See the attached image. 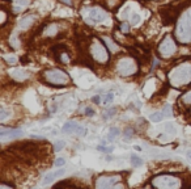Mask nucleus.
<instances>
[{"mask_svg": "<svg viewBox=\"0 0 191 189\" xmlns=\"http://www.w3.org/2000/svg\"><path fill=\"white\" fill-rule=\"evenodd\" d=\"M175 38L178 42L185 45L191 44V7L185 9L177 20Z\"/></svg>", "mask_w": 191, "mask_h": 189, "instance_id": "obj_1", "label": "nucleus"}, {"mask_svg": "<svg viewBox=\"0 0 191 189\" xmlns=\"http://www.w3.org/2000/svg\"><path fill=\"white\" fill-rule=\"evenodd\" d=\"M169 83L174 87H185L191 83V62H183V63L175 66L168 75Z\"/></svg>", "mask_w": 191, "mask_h": 189, "instance_id": "obj_2", "label": "nucleus"}, {"mask_svg": "<svg viewBox=\"0 0 191 189\" xmlns=\"http://www.w3.org/2000/svg\"><path fill=\"white\" fill-rule=\"evenodd\" d=\"M42 79L45 83L54 87H66L71 84V78L64 70L62 68H50L42 74Z\"/></svg>", "mask_w": 191, "mask_h": 189, "instance_id": "obj_3", "label": "nucleus"}, {"mask_svg": "<svg viewBox=\"0 0 191 189\" xmlns=\"http://www.w3.org/2000/svg\"><path fill=\"white\" fill-rule=\"evenodd\" d=\"M89 54H91L92 59L94 62H97L98 64H105L109 62V49L106 47L105 42H102L101 39L94 37L92 39L91 45H89Z\"/></svg>", "mask_w": 191, "mask_h": 189, "instance_id": "obj_4", "label": "nucleus"}, {"mask_svg": "<svg viewBox=\"0 0 191 189\" xmlns=\"http://www.w3.org/2000/svg\"><path fill=\"white\" fill-rule=\"evenodd\" d=\"M152 185L156 189H181L182 181L173 175H160L152 179Z\"/></svg>", "mask_w": 191, "mask_h": 189, "instance_id": "obj_5", "label": "nucleus"}, {"mask_svg": "<svg viewBox=\"0 0 191 189\" xmlns=\"http://www.w3.org/2000/svg\"><path fill=\"white\" fill-rule=\"evenodd\" d=\"M95 189H125L120 175H109L100 176L95 180Z\"/></svg>", "mask_w": 191, "mask_h": 189, "instance_id": "obj_6", "label": "nucleus"}, {"mask_svg": "<svg viewBox=\"0 0 191 189\" xmlns=\"http://www.w3.org/2000/svg\"><path fill=\"white\" fill-rule=\"evenodd\" d=\"M115 71L120 76H131L137 72V62L132 57H123L118 61Z\"/></svg>", "mask_w": 191, "mask_h": 189, "instance_id": "obj_7", "label": "nucleus"}, {"mask_svg": "<svg viewBox=\"0 0 191 189\" xmlns=\"http://www.w3.org/2000/svg\"><path fill=\"white\" fill-rule=\"evenodd\" d=\"M177 51H178V45H177V41L170 34L165 36V38L160 42L158 47H157V53L161 58H170Z\"/></svg>", "mask_w": 191, "mask_h": 189, "instance_id": "obj_8", "label": "nucleus"}, {"mask_svg": "<svg viewBox=\"0 0 191 189\" xmlns=\"http://www.w3.org/2000/svg\"><path fill=\"white\" fill-rule=\"evenodd\" d=\"M62 131L66 134H77L79 137H84L86 134V129L84 126L79 125L75 121H67L62 128Z\"/></svg>", "mask_w": 191, "mask_h": 189, "instance_id": "obj_9", "label": "nucleus"}, {"mask_svg": "<svg viewBox=\"0 0 191 189\" xmlns=\"http://www.w3.org/2000/svg\"><path fill=\"white\" fill-rule=\"evenodd\" d=\"M108 19V12L105 11V8H100V7H93L89 9L88 13V22H103Z\"/></svg>", "mask_w": 191, "mask_h": 189, "instance_id": "obj_10", "label": "nucleus"}, {"mask_svg": "<svg viewBox=\"0 0 191 189\" xmlns=\"http://www.w3.org/2000/svg\"><path fill=\"white\" fill-rule=\"evenodd\" d=\"M59 33V25L57 22H51V24L46 25L42 29V36L43 37H55Z\"/></svg>", "mask_w": 191, "mask_h": 189, "instance_id": "obj_11", "label": "nucleus"}, {"mask_svg": "<svg viewBox=\"0 0 191 189\" xmlns=\"http://www.w3.org/2000/svg\"><path fill=\"white\" fill-rule=\"evenodd\" d=\"M64 173H66V170H63V168H60V170L54 171V172H51V173L46 175V176H45V179L42 180V185H49V184H51V183L54 181L55 179H58V177L63 176Z\"/></svg>", "mask_w": 191, "mask_h": 189, "instance_id": "obj_12", "label": "nucleus"}, {"mask_svg": "<svg viewBox=\"0 0 191 189\" xmlns=\"http://www.w3.org/2000/svg\"><path fill=\"white\" fill-rule=\"evenodd\" d=\"M33 24H34V16H32V15L24 16V17H21V20L18 21V26H20V29H22V30L29 29Z\"/></svg>", "mask_w": 191, "mask_h": 189, "instance_id": "obj_13", "label": "nucleus"}, {"mask_svg": "<svg viewBox=\"0 0 191 189\" xmlns=\"http://www.w3.org/2000/svg\"><path fill=\"white\" fill-rule=\"evenodd\" d=\"M11 76H12L13 79H16V80L22 81L29 78V74H28L26 71H24V70H15V71L11 72Z\"/></svg>", "mask_w": 191, "mask_h": 189, "instance_id": "obj_14", "label": "nucleus"}, {"mask_svg": "<svg viewBox=\"0 0 191 189\" xmlns=\"http://www.w3.org/2000/svg\"><path fill=\"white\" fill-rule=\"evenodd\" d=\"M1 137L3 138H17V137H21L22 135V130H15V129H9V130H1Z\"/></svg>", "mask_w": 191, "mask_h": 189, "instance_id": "obj_15", "label": "nucleus"}, {"mask_svg": "<svg viewBox=\"0 0 191 189\" xmlns=\"http://www.w3.org/2000/svg\"><path fill=\"white\" fill-rule=\"evenodd\" d=\"M57 54V59L59 62H60L62 64H68L69 63V55H68V53L66 51V50H62V51H59V53H55Z\"/></svg>", "mask_w": 191, "mask_h": 189, "instance_id": "obj_16", "label": "nucleus"}, {"mask_svg": "<svg viewBox=\"0 0 191 189\" xmlns=\"http://www.w3.org/2000/svg\"><path fill=\"white\" fill-rule=\"evenodd\" d=\"M103 42H105L106 47H108V49H110L113 53H118V51H119V46H118V45L115 44V42L111 38L105 37V38H103Z\"/></svg>", "mask_w": 191, "mask_h": 189, "instance_id": "obj_17", "label": "nucleus"}, {"mask_svg": "<svg viewBox=\"0 0 191 189\" xmlns=\"http://www.w3.org/2000/svg\"><path fill=\"white\" fill-rule=\"evenodd\" d=\"M181 103H183L186 106H190V114H191V91L186 92L185 95H182V97L179 98Z\"/></svg>", "mask_w": 191, "mask_h": 189, "instance_id": "obj_18", "label": "nucleus"}, {"mask_svg": "<svg viewBox=\"0 0 191 189\" xmlns=\"http://www.w3.org/2000/svg\"><path fill=\"white\" fill-rule=\"evenodd\" d=\"M165 118V116L162 114V112H156V113H152L149 116V120L152 121V122H161L162 120Z\"/></svg>", "mask_w": 191, "mask_h": 189, "instance_id": "obj_19", "label": "nucleus"}, {"mask_svg": "<svg viewBox=\"0 0 191 189\" xmlns=\"http://www.w3.org/2000/svg\"><path fill=\"white\" fill-rule=\"evenodd\" d=\"M131 164H132V167H140V165H143V160L140 156H137V155L132 154L131 155Z\"/></svg>", "mask_w": 191, "mask_h": 189, "instance_id": "obj_20", "label": "nucleus"}, {"mask_svg": "<svg viewBox=\"0 0 191 189\" xmlns=\"http://www.w3.org/2000/svg\"><path fill=\"white\" fill-rule=\"evenodd\" d=\"M164 129H165V131H166L168 134H175V133H177L175 126H174V123H172V122L165 123V125H164Z\"/></svg>", "mask_w": 191, "mask_h": 189, "instance_id": "obj_21", "label": "nucleus"}, {"mask_svg": "<svg viewBox=\"0 0 191 189\" xmlns=\"http://www.w3.org/2000/svg\"><path fill=\"white\" fill-rule=\"evenodd\" d=\"M120 131L118 128H111L110 131H109V141H114L117 137H119Z\"/></svg>", "mask_w": 191, "mask_h": 189, "instance_id": "obj_22", "label": "nucleus"}, {"mask_svg": "<svg viewBox=\"0 0 191 189\" xmlns=\"http://www.w3.org/2000/svg\"><path fill=\"white\" fill-rule=\"evenodd\" d=\"M3 59H4L5 63H8V64H16V63H17V57H15V55H11V54L4 55V57H3Z\"/></svg>", "mask_w": 191, "mask_h": 189, "instance_id": "obj_23", "label": "nucleus"}, {"mask_svg": "<svg viewBox=\"0 0 191 189\" xmlns=\"http://www.w3.org/2000/svg\"><path fill=\"white\" fill-rule=\"evenodd\" d=\"M140 21H141L140 15H137V13H132V15H131V17H130V24L131 25H137Z\"/></svg>", "mask_w": 191, "mask_h": 189, "instance_id": "obj_24", "label": "nucleus"}, {"mask_svg": "<svg viewBox=\"0 0 191 189\" xmlns=\"http://www.w3.org/2000/svg\"><path fill=\"white\" fill-rule=\"evenodd\" d=\"M162 114L165 116V117H173V111H172V105H165V108L162 109Z\"/></svg>", "mask_w": 191, "mask_h": 189, "instance_id": "obj_25", "label": "nucleus"}, {"mask_svg": "<svg viewBox=\"0 0 191 189\" xmlns=\"http://www.w3.org/2000/svg\"><path fill=\"white\" fill-rule=\"evenodd\" d=\"M130 25L131 24H128V22L122 21L120 22V32H122L123 34H127V33L130 32Z\"/></svg>", "mask_w": 191, "mask_h": 189, "instance_id": "obj_26", "label": "nucleus"}, {"mask_svg": "<svg viewBox=\"0 0 191 189\" xmlns=\"http://www.w3.org/2000/svg\"><path fill=\"white\" fill-rule=\"evenodd\" d=\"M114 114H115V108L108 109V111H106L105 113H103V120H109V118H111Z\"/></svg>", "mask_w": 191, "mask_h": 189, "instance_id": "obj_27", "label": "nucleus"}, {"mask_svg": "<svg viewBox=\"0 0 191 189\" xmlns=\"http://www.w3.org/2000/svg\"><path fill=\"white\" fill-rule=\"evenodd\" d=\"M132 135H134V130L132 129H126V131H125V141H131L132 139Z\"/></svg>", "mask_w": 191, "mask_h": 189, "instance_id": "obj_28", "label": "nucleus"}, {"mask_svg": "<svg viewBox=\"0 0 191 189\" xmlns=\"http://www.w3.org/2000/svg\"><path fill=\"white\" fill-rule=\"evenodd\" d=\"M64 146H66V143H64L63 141H59V142H57V143L54 145V151H55V152H59L60 150H63Z\"/></svg>", "mask_w": 191, "mask_h": 189, "instance_id": "obj_29", "label": "nucleus"}, {"mask_svg": "<svg viewBox=\"0 0 191 189\" xmlns=\"http://www.w3.org/2000/svg\"><path fill=\"white\" fill-rule=\"evenodd\" d=\"M113 98H114V93H113V92H109V93H106L105 96H103V103L109 104V103H111V101H113Z\"/></svg>", "mask_w": 191, "mask_h": 189, "instance_id": "obj_30", "label": "nucleus"}, {"mask_svg": "<svg viewBox=\"0 0 191 189\" xmlns=\"http://www.w3.org/2000/svg\"><path fill=\"white\" fill-rule=\"evenodd\" d=\"M55 167H63L64 164H66V159H64V158H57V159H55Z\"/></svg>", "mask_w": 191, "mask_h": 189, "instance_id": "obj_31", "label": "nucleus"}, {"mask_svg": "<svg viewBox=\"0 0 191 189\" xmlns=\"http://www.w3.org/2000/svg\"><path fill=\"white\" fill-rule=\"evenodd\" d=\"M7 11L5 9H1L0 11V13H1V26H4L5 25V22H7Z\"/></svg>", "mask_w": 191, "mask_h": 189, "instance_id": "obj_32", "label": "nucleus"}, {"mask_svg": "<svg viewBox=\"0 0 191 189\" xmlns=\"http://www.w3.org/2000/svg\"><path fill=\"white\" fill-rule=\"evenodd\" d=\"M15 3L20 7H26L29 4V0H15Z\"/></svg>", "mask_w": 191, "mask_h": 189, "instance_id": "obj_33", "label": "nucleus"}, {"mask_svg": "<svg viewBox=\"0 0 191 189\" xmlns=\"http://www.w3.org/2000/svg\"><path fill=\"white\" fill-rule=\"evenodd\" d=\"M98 150L103 151V152H111L113 151V147H103V146H98Z\"/></svg>", "mask_w": 191, "mask_h": 189, "instance_id": "obj_34", "label": "nucleus"}, {"mask_svg": "<svg viewBox=\"0 0 191 189\" xmlns=\"http://www.w3.org/2000/svg\"><path fill=\"white\" fill-rule=\"evenodd\" d=\"M21 9H22V7H20V5H12V11H13V13H18Z\"/></svg>", "mask_w": 191, "mask_h": 189, "instance_id": "obj_35", "label": "nucleus"}, {"mask_svg": "<svg viewBox=\"0 0 191 189\" xmlns=\"http://www.w3.org/2000/svg\"><path fill=\"white\" fill-rule=\"evenodd\" d=\"M92 101H93L94 104H100L101 103V97L98 95H95V96H93V97H92Z\"/></svg>", "mask_w": 191, "mask_h": 189, "instance_id": "obj_36", "label": "nucleus"}, {"mask_svg": "<svg viewBox=\"0 0 191 189\" xmlns=\"http://www.w3.org/2000/svg\"><path fill=\"white\" fill-rule=\"evenodd\" d=\"M85 114L86 116H93L94 114V111H93V109H91V108H86L85 109Z\"/></svg>", "mask_w": 191, "mask_h": 189, "instance_id": "obj_37", "label": "nucleus"}, {"mask_svg": "<svg viewBox=\"0 0 191 189\" xmlns=\"http://www.w3.org/2000/svg\"><path fill=\"white\" fill-rule=\"evenodd\" d=\"M0 189H13L11 185H8V184H5V183H3L1 185H0Z\"/></svg>", "mask_w": 191, "mask_h": 189, "instance_id": "obj_38", "label": "nucleus"}, {"mask_svg": "<svg viewBox=\"0 0 191 189\" xmlns=\"http://www.w3.org/2000/svg\"><path fill=\"white\" fill-rule=\"evenodd\" d=\"M62 3H64V4H67V5H72L74 3H72V0H60Z\"/></svg>", "mask_w": 191, "mask_h": 189, "instance_id": "obj_39", "label": "nucleus"}, {"mask_svg": "<svg viewBox=\"0 0 191 189\" xmlns=\"http://www.w3.org/2000/svg\"><path fill=\"white\" fill-rule=\"evenodd\" d=\"M186 156H187V159H190V160H191V150H189V151H187Z\"/></svg>", "mask_w": 191, "mask_h": 189, "instance_id": "obj_40", "label": "nucleus"}, {"mask_svg": "<svg viewBox=\"0 0 191 189\" xmlns=\"http://www.w3.org/2000/svg\"><path fill=\"white\" fill-rule=\"evenodd\" d=\"M4 1H11V0H4Z\"/></svg>", "mask_w": 191, "mask_h": 189, "instance_id": "obj_41", "label": "nucleus"}]
</instances>
